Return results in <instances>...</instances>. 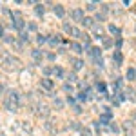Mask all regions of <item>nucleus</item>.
I'll list each match as a JSON object with an SVG mask.
<instances>
[{
	"instance_id": "f257e3e1",
	"label": "nucleus",
	"mask_w": 136,
	"mask_h": 136,
	"mask_svg": "<svg viewBox=\"0 0 136 136\" xmlns=\"http://www.w3.org/2000/svg\"><path fill=\"white\" fill-rule=\"evenodd\" d=\"M4 105H5V109H9V111H18V107H20V94H18L16 89H9V91H7Z\"/></svg>"
},
{
	"instance_id": "f03ea898",
	"label": "nucleus",
	"mask_w": 136,
	"mask_h": 136,
	"mask_svg": "<svg viewBox=\"0 0 136 136\" xmlns=\"http://www.w3.org/2000/svg\"><path fill=\"white\" fill-rule=\"evenodd\" d=\"M2 67L5 69V71H15V69L20 67V62H18L15 56H11V55H7V53H4V64H2Z\"/></svg>"
},
{
	"instance_id": "7ed1b4c3",
	"label": "nucleus",
	"mask_w": 136,
	"mask_h": 136,
	"mask_svg": "<svg viewBox=\"0 0 136 136\" xmlns=\"http://www.w3.org/2000/svg\"><path fill=\"white\" fill-rule=\"evenodd\" d=\"M13 26H15V29L20 33V31H24V26H26V22H24V16H22V13H13Z\"/></svg>"
},
{
	"instance_id": "20e7f679",
	"label": "nucleus",
	"mask_w": 136,
	"mask_h": 136,
	"mask_svg": "<svg viewBox=\"0 0 136 136\" xmlns=\"http://www.w3.org/2000/svg\"><path fill=\"white\" fill-rule=\"evenodd\" d=\"M34 113H36L40 118H49V105L38 102L36 105H34Z\"/></svg>"
},
{
	"instance_id": "39448f33",
	"label": "nucleus",
	"mask_w": 136,
	"mask_h": 136,
	"mask_svg": "<svg viewBox=\"0 0 136 136\" xmlns=\"http://www.w3.org/2000/svg\"><path fill=\"white\" fill-rule=\"evenodd\" d=\"M122 127H123V131H125V136L134 134V123H133V120H125V122L122 123Z\"/></svg>"
},
{
	"instance_id": "423d86ee",
	"label": "nucleus",
	"mask_w": 136,
	"mask_h": 136,
	"mask_svg": "<svg viewBox=\"0 0 136 136\" xmlns=\"http://www.w3.org/2000/svg\"><path fill=\"white\" fill-rule=\"evenodd\" d=\"M40 87H42L44 91H47V93H53L55 84H53V80H49V78H42V80H40Z\"/></svg>"
},
{
	"instance_id": "0eeeda50",
	"label": "nucleus",
	"mask_w": 136,
	"mask_h": 136,
	"mask_svg": "<svg viewBox=\"0 0 136 136\" xmlns=\"http://www.w3.org/2000/svg\"><path fill=\"white\" fill-rule=\"evenodd\" d=\"M89 55L94 58V62H96L98 66H102V53H100L98 47H91V49H89Z\"/></svg>"
},
{
	"instance_id": "6e6552de",
	"label": "nucleus",
	"mask_w": 136,
	"mask_h": 136,
	"mask_svg": "<svg viewBox=\"0 0 136 136\" xmlns=\"http://www.w3.org/2000/svg\"><path fill=\"white\" fill-rule=\"evenodd\" d=\"M71 18L73 20H84V11L78 7V9H73L71 11Z\"/></svg>"
},
{
	"instance_id": "1a4fd4ad",
	"label": "nucleus",
	"mask_w": 136,
	"mask_h": 136,
	"mask_svg": "<svg viewBox=\"0 0 136 136\" xmlns=\"http://www.w3.org/2000/svg\"><path fill=\"white\" fill-rule=\"evenodd\" d=\"M51 73H53L55 76H58V78H64V76H66V71L60 67V66H55V67H51Z\"/></svg>"
},
{
	"instance_id": "9d476101",
	"label": "nucleus",
	"mask_w": 136,
	"mask_h": 136,
	"mask_svg": "<svg viewBox=\"0 0 136 136\" xmlns=\"http://www.w3.org/2000/svg\"><path fill=\"white\" fill-rule=\"evenodd\" d=\"M62 42V38L58 36V34H53V36H47V44L49 45H58Z\"/></svg>"
},
{
	"instance_id": "9b49d317",
	"label": "nucleus",
	"mask_w": 136,
	"mask_h": 136,
	"mask_svg": "<svg viewBox=\"0 0 136 136\" xmlns=\"http://www.w3.org/2000/svg\"><path fill=\"white\" fill-rule=\"evenodd\" d=\"M71 64H73V69H74V71H80V69L84 67V60H82V58H73Z\"/></svg>"
},
{
	"instance_id": "f8f14e48",
	"label": "nucleus",
	"mask_w": 136,
	"mask_h": 136,
	"mask_svg": "<svg viewBox=\"0 0 136 136\" xmlns=\"http://www.w3.org/2000/svg\"><path fill=\"white\" fill-rule=\"evenodd\" d=\"M31 56H33L34 62H40V60L44 58V53H42L40 49H33V51H31Z\"/></svg>"
},
{
	"instance_id": "ddd939ff",
	"label": "nucleus",
	"mask_w": 136,
	"mask_h": 136,
	"mask_svg": "<svg viewBox=\"0 0 136 136\" xmlns=\"http://www.w3.org/2000/svg\"><path fill=\"white\" fill-rule=\"evenodd\" d=\"M111 118H113L111 111H105L102 116H100V123H109V122H111Z\"/></svg>"
},
{
	"instance_id": "4468645a",
	"label": "nucleus",
	"mask_w": 136,
	"mask_h": 136,
	"mask_svg": "<svg viewBox=\"0 0 136 136\" xmlns=\"http://www.w3.org/2000/svg\"><path fill=\"white\" fill-rule=\"evenodd\" d=\"M53 11H55V15H56L58 18H64V15H66V11H64V7H62V5H58V4H56V5L53 7Z\"/></svg>"
},
{
	"instance_id": "2eb2a0df",
	"label": "nucleus",
	"mask_w": 136,
	"mask_h": 136,
	"mask_svg": "<svg viewBox=\"0 0 136 136\" xmlns=\"http://www.w3.org/2000/svg\"><path fill=\"white\" fill-rule=\"evenodd\" d=\"M84 26H87V27H93L94 26V18H91V16H84Z\"/></svg>"
},
{
	"instance_id": "dca6fc26",
	"label": "nucleus",
	"mask_w": 136,
	"mask_h": 136,
	"mask_svg": "<svg viewBox=\"0 0 136 136\" xmlns=\"http://www.w3.org/2000/svg\"><path fill=\"white\" fill-rule=\"evenodd\" d=\"M34 13H36L38 16H42V15L45 13V9H44V5H42V4H36V5H34Z\"/></svg>"
},
{
	"instance_id": "f3484780",
	"label": "nucleus",
	"mask_w": 136,
	"mask_h": 136,
	"mask_svg": "<svg viewBox=\"0 0 136 136\" xmlns=\"http://www.w3.org/2000/svg\"><path fill=\"white\" fill-rule=\"evenodd\" d=\"M71 49H73V51H76V53H82V51H84L82 44H78V42H73V44H71Z\"/></svg>"
},
{
	"instance_id": "a211bd4d",
	"label": "nucleus",
	"mask_w": 136,
	"mask_h": 136,
	"mask_svg": "<svg viewBox=\"0 0 136 136\" xmlns=\"http://www.w3.org/2000/svg\"><path fill=\"white\" fill-rule=\"evenodd\" d=\"M134 78H136V69L129 67L127 69V80H134Z\"/></svg>"
},
{
	"instance_id": "6ab92c4d",
	"label": "nucleus",
	"mask_w": 136,
	"mask_h": 136,
	"mask_svg": "<svg viewBox=\"0 0 136 136\" xmlns=\"http://www.w3.org/2000/svg\"><path fill=\"white\" fill-rule=\"evenodd\" d=\"M122 60H123L122 53H120V51H116V53H114V64H116V66H120V64H122Z\"/></svg>"
},
{
	"instance_id": "aec40b11",
	"label": "nucleus",
	"mask_w": 136,
	"mask_h": 136,
	"mask_svg": "<svg viewBox=\"0 0 136 136\" xmlns=\"http://www.w3.org/2000/svg\"><path fill=\"white\" fill-rule=\"evenodd\" d=\"M109 31H111L113 34H120V29H118L114 24H109Z\"/></svg>"
},
{
	"instance_id": "412c9836",
	"label": "nucleus",
	"mask_w": 136,
	"mask_h": 136,
	"mask_svg": "<svg viewBox=\"0 0 136 136\" xmlns=\"http://www.w3.org/2000/svg\"><path fill=\"white\" fill-rule=\"evenodd\" d=\"M55 109H62V107H64V102H62V100H60V98H55Z\"/></svg>"
},
{
	"instance_id": "4be33fe9",
	"label": "nucleus",
	"mask_w": 136,
	"mask_h": 136,
	"mask_svg": "<svg viewBox=\"0 0 136 136\" xmlns=\"http://www.w3.org/2000/svg\"><path fill=\"white\" fill-rule=\"evenodd\" d=\"M96 7H98V2H96V0H94V2H89V4H87V9H89V11H94Z\"/></svg>"
},
{
	"instance_id": "5701e85b",
	"label": "nucleus",
	"mask_w": 136,
	"mask_h": 136,
	"mask_svg": "<svg viewBox=\"0 0 136 136\" xmlns=\"http://www.w3.org/2000/svg\"><path fill=\"white\" fill-rule=\"evenodd\" d=\"M36 40H38V45H44V44L47 42V38H45V36H42V34H38V36H36Z\"/></svg>"
},
{
	"instance_id": "b1692460",
	"label": "nucleus",
	"mask_w": 136,
	"mask_h": 136,
	"mask_svg": "<svg viewBox=\"0 0 136 136\" xmlns=\"http://www.w3.org/2000/svg\"><path fill=\"white\" fill-rule=\"evenodd\" d=\"M64 31H66V33H67V34H71V33H73V26L66 22V24H64Z\"/></svg>"
},
{
	"instance_id": "393cba45",
	"label": "nucleus",
	"mask_w": 136,
	"mask_h": 136,
	"mask_svg": "<svg viewBox=\"0 0 136 136\" xmlns=\"http://www.w3.org/2000/svg\"><path fill=\"white\" fill-rule=\"evenodd\" d=\"M62 89H64V91H66L67 94H71V93H73V85H71V84H66V85H64Z\"/></svg>"
},
{
	"instance_id": "a878e982",
	"label": "nucleus",
	"mask_w": 136,
	"mask_h": 136,
	"mask_svg": "<svg viewBox=\"0 0 136 136\" xmlns=\"http://www.w3.org/2000/svg\"><path fill=\"white\" fill-rule=\"evenodd\" d=\"M94 27V36H102V27L100 26H93Z\"/></svg>"
},
{
	"instance_id": "bb28decb",
	"label": "nucleus",
	"mask_w": 136,
	"mask_h": 136,
	"mask_svg": "<svg viewBox=\"0 0 136 136\" xmlns=\"http://www.w3.org/2000/svg\"><path fill=\"white\" fill-rule=\"evenodd\" d=\"M96 87H98V91H100V93H105V84H103V82H98V84H96Z\"/></svg>"
},
{
	"instance_id": "cd10ccee",
	"label": "nucleus",
	"mask_w": 136,
	"mask_h": 136,
	"mask_svg": "<svg viewBox=\"0 0 136 136\" xmlns=\"http://www.w3.org/2000/svg\"><path fill=\"white\" fill-rule=\"evenodd\" d=\"M82 136H93V133H91V129H82Z\"/></svg>"
},
{
	"instance_id": "c85d7f7f",
	"label": "nucleus",
	"mask_w": 136,
	"mask_h": 136,
	"mask_svg": "<svg viewBox=\"0 0 136 136\" xmlns=\"http://www.w3.org/2000/svg\"><path fill=\"white\" fill-rule=\"evenodd\" d=\"M67 80H69V82H76V74H74V73H69Z\"/></svg>"
},
{
	"instance_id": "c756f323",
	"label": "nucleus",
	"mask_w": 136,
	"mask_h": 136,
	"mask_svg": "<svg viewBox=\"0 0 136 136\" xmlns=\"http://www.w3.org/2000/svg\"><path fill=\"white\" fill-rule=\"evenodd\" d=\"M27 29H29V31H36V24H34V22H29V24H27Z\"/></svg>"
},
{
	"instance_id": "7c9ffc66",
	"label": "nucleus",
	"mask_w": 136,
	"mask_h": 136,
	"mask_svg": "<svg viewBox=\"0 0 136 136\" xmlns=\"http://www.w3.org/2000/svg\"><path fill=\"white\" fill-rule=\"evenodd\" d=\"M111 44H113V40H111V38H107V36H103V45H107V47H109Z\"/></svg>"
},
{
	"instance_id": "2f4dec72",
	"label": "nucleus",
	"mask_w": 136,
	"mask_h": 136,
	"mask_svg": "<svg viewBox=\"0 0 136 136\" xmlns=\"http://www.w3.org/2000/svg\"><path fill=\"white\" fill-rule=\"evenodd\" d=\"M73 36H82V33H80V29H76V27H73Z\"/></svg>"
},
{
	"instance_id": "473e14b6",
	"label": "nucleus",
	"mask_w": 136,
	"mask_h": 136,
	"mask_svg": "<svg viewBox=\"0 0 136 136\" xmlns=\"http://www.w3.org/2000/svg\"><path fill=\"white\" fill-rule=\"evenodd\" d=\"M94 20H98V22L103 20V15H102V13H96V15H94Z\"/></svg>"
},
{
	"instance_id": "72a5a7b5",
	"label": "nucleus",
	"mask_w": 136,
	"mask_h": 136,
	"mask_svg": "<svg viewBox=\"0 0 136 136\" xmlns=\"http://www.w3.org/2000/svg\"><path fill=\"white\" fill-rule=\"evenodd\" d=\"M20 38H22L24 42H27V34H26V31H20Z\"/></svg>"
},
{
	"instance_id": "f704fd0d",
	"label": "nucleus",
	"mask_w": 136,
	"mask_h": 136,
	"mask_svg": "<svg viewBox=\"0 0 136 136\" xmlns=\"http://www.w3.org/2000/svg\"><path fill=\"white\" fill-rule=\"evenodd\" d=\"M111 131H114V133H118V125H116V123H111Z\"/></svg>"
},
{
	"instance_id": "c9c22d12",
	"label": "nucleus",
	"mask_w": 136,
	"mask_h": 136,
	"mask_svg": "<svg viewBox=\"0 0 136 136\" xmlns=\"http://www.w3.org/2000/svg\"><path fill=\"white\" fill-rule=\"evenodd\" d=\"M122 45H123V40H118V42H116V47H118V49H120V47H122Z\"/></svg>"
},
{
	"instance_id": "e433bc0d",
	"label": "nucleus",
	"mask_w": 136,
	"mask_h": 136,
	"mask_svg": "<svg viewBox=\"0 0 136 136\" xmlns=\"http://www.w3.org/2000/svg\"><path fill=\"white\" fill-rule=\"evenodd\" d=\"M2 93H4V84L0 82V94H2Z\"/></svg>"
},
{
	"instance_id": "4c0bfd02",
	"label": "nucleus",
	"mask_w": 136,
	"mask_h": 136,
	"mask_svg": "<svg viewBox=\"0 0 136 136\" xmlns=\"http://www.w3.org/2000/svg\"><path fill=\"white\" fill-rule=\"evenodd\" d=\"M2 36H4V29L0 27V38H2Z\"/></svg>"
}]
</instances>
